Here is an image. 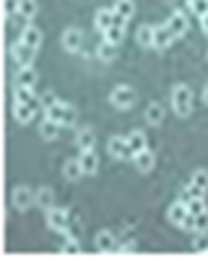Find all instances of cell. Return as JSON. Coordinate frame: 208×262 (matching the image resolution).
<instances>
[{
    "mask_svg": "<svg viewBox=\"0 0 208 262\" xmlns=\"http://www.w3.org/2000/svg\"><path fill=\"white\" fill-rule=\"evenodd\" d=\"M167 24H169V29H172V31H175V36H185V34H188V29H190L188 16H185V13H180V11L172 13V18H169Z\"/></svg>",
    "mask_w": 208,
    "mask_h": 262,
    "instance_id": "cell-12",
    "label": "cell"
},
{
    "mask_svg": "<svg viewBox=\"0 0 208 262\" xmlns=\"http://www.w3.org/2000/svg\"><path fill=\"white\" fill-rule=\"evenodd\" d=\"M193 184H198V187H203V190H208V171H205V169H198V171L193 174Z\"/></svg>",
    "mask_w": 208,
    "mask_h": 262,
    "instance_id": "cell-35",
    "label": "cell"
},
{
    "mask_svg": "<svg viewBox=\"0 0 208 262\" xmlns=\"http://www.w3.org/2000/svg\"><path fill=\"white\" fill-rule=\"evenodd\" d=\"M86 171H84V166H81V159H68L65 164H63V177L65 179H71V182H76V179H81Z\"/></svg>",
    "mask_w": 208,
    "mask_h": 262,
    "instance_id": "cell-11",
    "label": "cell"
},
{
    "mask_svg": "<svg viewBox=\"0 0 208 262\" xmlns=\"http://www.w3.org/2000/svg\"><path fill=\"white\" fill-rule=\"evenodd\" d=\"M185 215H188V203H175V205H169V210H167V218H169V223H175V226H180V223L185 221Z\"/></svg>",
    "mask_w": 208,
    "mask_h": 262,
    "instance_id": "cell-18",
    "label": "cell"
},
{
    "mask_svg": "<svg viewBox=\"0 0 208 262\" xmlns=\"http://www.w3.org/2000/svg\"><path fill=\"white\" fill-rule=\"evenodd\" d=\"M133 164H135V169L138 171H151L154 169V164H156V159H154V154L149 151V148H143V151H138L135 156H133Z\"/></svg>",
    "mask_w": 208,
    "mask_h": 262,
    "instance_id": "cell-9",
    "label": "cell"
},
{
    "mask_svg": "<svg viewBox=\"0 0 208 262\" xmlns=\"http://www.w3.org/2000/svg\"><path fill=\"white\" fill-rule=\"evenodd\" d=\"M180 229H185V231H195V215H193V213L185 215V221L180 223Z\"/></svg>",
    "mask_w": 208,
    "mask_h": 262,
    "instance_id": "cell-39",
    "label": "cell"
},
{
    "mask_svg": "<svg viewBox=\"0 0 208 262\" xmlns=\"http://www.w3.org/2000/svg\"><path fill=\"white\" fill-rule=\"evenodd\" d=\"M11 57H13V62H16L18 68H26V65L34 62V57H37V50L18 39V42H13V47H11Z\"/></svg>",
    "mask_w": 208,
    "mask_h": 262,
    "instance_id": "cell-2",
    "label": "cell"
},
{
    "mask_svg": "<svg viewBox=\"0 0 208 262\" xmlns=\"http://www.w3.org/2000/svg\"><path fill=\"white\" fill-rule=\"evenodd\" d=\"M63 112H65V101H55L52 106L45 109V117H47V120H55V122L63 125Z\"/></svg>",
    "mask_w": 208,
    "mask_h": 262,
    "instance_id": "cell-27",
    "label": "cell"
},
{
    "mask_svg": "<svg viewBox=\"0 0 208 262\" xmlns=\"http://www.w3.org/2000/svg\"><path fill=\"white\" fill-rule=\"evenodd\" d=\"M63 252H65V254H78V252H81V247H78V242H76V239H68V242L63 244Z\"/></svg>",
    "mask_w": 208,
    "mask_h": 262,
    "instance_id": "cell-37",
    "label": "cell"
},
{
    "mask_svg": "<svg viewBox=\"0 0 208 262\" xmlns=\"http://www.w3.org/2000/svg\"><path fill=\"white\" fill-rule=\"evenodd\" d=\"M52 200H55V195H52L50 187H39V192H37V205L50 210V208H52Z\"/></svg>",
    "mask_w": 208,
    "mask_h": 262,
    "instance_id": "cell-29",
    "label": "cell"
},
{
    "mask_svg": "<svg viewBox=\"0 0 208 262\" xmlns=\"http://www.w3.org/2000/svg\"><path fill=\"white\" fill-rule=\"evenodd\" d=\"M96 57H99L101 62H112V60L117 57V45H112V42H107V39H101V42L96 45Z\"/></svg>",
    "mask_w": 208,
    "mask_h": 262,
    "instance_id": "cell-14",
    "label": "cell"
},
{
    "mask_svg": "<svg viewBox=\"0 0 208 262\" xmlns=\"http://www.w3.org/2000/svg\"><path fill=\"white\" fill-rule=\"evenodd\" d=\"M190 11L195 13V16H205L208 13V0H193V3H190Z\"/></svg>",
    "mask_w": 208,
    "mask_h": 262,
    "instance_id": "cell-34",
    "label": "cell"
},
{
    "mask_svg": "<svg viewBox=\"0 0 208 262\" xmlns=\"http://www.w3.org/2000/svg\"><path fill=\"white\" fill-rule=\"evenodd\" d=\"M195 231H208V210L195 215Z\"/></svg>",
    "mask_w": 208,
    "mask_h": 262,
    "instance_id": "cell-36",
    "label": "cell"
},
{
    "mask_svg": "<svg viewBox=\"0 0 208 262\" xmlns=\"http://www.w3.org/2000/svg\"><path fill=\"white\" fill-rule=\"evenodd\" d=\"M188 192H190V198H203V195H205L203 187H198V184H193V182H190V187H188Z\"/></svg>",
    "mask_w": 208,
    "mask_h": 262,
    "instance_id": "cell-40",
    "label": "cell"
},
{
    "mask_svg": "<svg viewBox=\"0 0 208 262\" xmlns=\"http://www.w3.org/2000/svg\"><path fill=\"white\" fill-rule=\"evenodd\" d=\"M110 104L115 109H130L135 104V91L130 86H117L112 94H110Z\"/></svg>",
    "mask_w": 208,
    "mask_h": 262,
    "instance_id": "cell-3",
    "label": "cell"
},
{
    "mask_svg": "<svg viewBox=\"0 0 208 262\" xmlns=\"http://www.w3.org/2000/svg\"><path fill=\"white\" fill-rule=\"evenodd\" d=\"M193 249L195 252H208V234L205 231H198V236L193 242Z\"/></svg>",
    "mask_w": 208,
    "mask_h": 262,
    "instance_id": "cell-33",
    "label": "cell"
},
{
    "mask_svg": "<svg viewBox=\"0 0 208 262\" xmlns=\"http://www.w3.org/2000/svg\"><path fill=\"white\" fill-rule=\"evenodd\" d=\"M154 29L156 26H149V24H143L141 29H138V45L141 47H154Z\"/></svg>",
    "mask_w": 208,
    "mask_h": 262,
    "instance_id": "cell-26",
    "label": "cell"
},
{
    "mask_svg": "<svg viewBox=\"0 0 208 262\" xmlns=\"http://www.w3.org/2000/svg\"><path fill=\"white\" fill-rule=\"evenodd\" d=\"M39 135H42L45 140H55V138L60 135V122L45 117V122H42V127H39Z\"/></svg>",
    "mask_w": 208,
    "mask_h": 262,
    "instance_id": "cell-24",
    "label": "cell"
},
{
    "mask_svg": "<svg viewBox=\"0 0 208 262\" xmlns=\"http://www.w3.org/2000/svg\"><path fill=\"white\" fill-rule=\"evenodd\" d=\"M143 117H146L149 125H161V122H164V106H161L159 101H151V104L146 106V115H143Z\"/></svg>",
    "mask_w": 208,
    "mask_h": 262,
    "instance_id": "cell-20",
    "label": "cell"
},
{
    "mask_svg": "<svg viewBox=\"0 0 208 262\" xmlns=\"http://www.w3.org/2000/svg\"><path fill=\"white\" fill-rule=\"evenodd\" d=\"M175 39H177V36H175V31L169 29V24H164V26H156V29H154V47H156V50H167Z\"/></svg>",
    "mask_w": 208,
    "mask_h": 262,
    "instance_id": "cell-4",
    "label": "cell"
},
{
    "mask_svg": "<svg viewBox=\"0 0 208 262\" xmlns=\"http://www.w3.org/2000/svg\"><path fill=\"white\" fill-rule=\"evenodd\" d=\"M107 151H110V154H112L115 159H133L128 140H125V138H120V135L110 138V143H107Z\"/></svg>",
    "mask_w": 208,
    "mask_h": 262,
    "instance_id": "cell-5",
    "label": "cell"
},
{
    "mask_svg": "<svg viewBox=\"0 0 208 262\" xmlns=\"http://www.w3.org/2000/svg\"><path fill=\"white\" fill-rule=\"evenodd\" d=\"M200 26H203V31H205V34H208V13H205V16H203V18H200Z\"/></svg>",
    "mask_w": 208,
    "mask_h": 262,
    "instance_id": "cell-42",
    "label": "cell"
},
{
    "mask_svg": "<svg viewBox=\"0 0 208 262\" xmlns=\"http://www.w3.org/2000/svg\"><path fill=\"white\" fill-rule=\"evenodd\" d=\"M47 226L55 231H63L68 226V210L65 208H50L47 210Z\"/></svg>",
    "mask_w": 208,
    "mask_h": 262,
    "instance_id": "cell-6",
    "label": "cell"
},
{
    "mask_svg": "<svg viewBox=\"0 0 208 262\" xmlns=\"http://www.w3.org/2000/svg\"><path fill=\"white\" fill-rule=\"evenodd\" d=\"M125 24H128V18H122V16L115 13V24H112V26H125Z\"/></svg>",
    "mask_w": 208,
    "mask_h": 262,
    "instance_id": "cell-41",
    "label": "cell"
},
{
    "mask_svg": "<svg viewBox=\"0 0 208 262\" xmlns=\"http://www.w3.org/2000/svg\"><path fill=\"white\" fill-rule=\"evenodd\" d=\"M128 145H130V154L135 156L138 151H143V148H146V135H143L141 130L130 133V138H128Z\"/></svg>",
    "mask_w": 208,
    "mask_h": 262,
    "instance_id": "cell-25",
    "label": "cell"
},
{
    "mask_svg": "<svg viewBox=\"0 0 208 262\" xmlns=\"http://www.w3.org/2000/svg\"><path fill=\"white\" fill-rule=\"evenodd\" d=\"M31 200H37V195H31V190L29 187H16L13 190V208H18V210H26L29 205H31Z\"/></svg>",
    "mask_w": 208,
    "mask_h": 262,
    "instance_id": "cell-8",
    "label": "cell"
},
{
    "mask_svg": "<svg viewBox=\"0 0 208 262\" xmlns=\"http://www.w3.org/2000/svg\"><path fill=\"white\" fill-rule=\"evenodd\" d=\"M104 39L112 42V45H120L125 39V26H110L107 31H104Z\"/></svg>",
    "mask_w": 208,
    "mask_h": 262,
    "instance_id": "cell-28",
    "label": "cell"
},
{
    "mask_svg": "<svg viewBox=\"0 0 208 262\" xmlns=\"http://www.w3.org/2000/svg\"><path fill=\"white\" fill-rule=\"evenodd\" d=\"M112 24H115V11H112V8H99V11H96V16H94V26H96V31L104 34Z\"/></svg>",
    "mask_w": 208,
    "mask_h": 262,
    "instance_id": "cell-10",
    "label": "cell"
},
{
    "mask_svg": "<svg viewBox=\"0 0 208 262\" xmlns=\"http://www.w3.org/2000/svg\"><path fill=\"white\" fill-rule=\"evenodd\" d=\"M175 3H177V6H190L193 0H175Z\"/></svg>",
    "mask_w": 208,
    "mask_h": 262,
    "instance_id": "cell-43",
    "label": "cell"
},
{
    "mask_svg": "<svg viewBox=\"0 0 208 262\" xmlns=\"http://www.w3.org/2000/svg\"><path fill=\"white\" fill-rule=\"evenodd\" d=\"M21 11V0H6V13L8 16H18Z\"/></svg>",
    "mask_w": 208,
    "mask_h": 262,
    "instance_id": "cell-38",
    "label": "cell"
},
{
    "mask_svg": "<svg viewBox=\"0 0 208 262\" xmlns=\"http://www.w3.org/2000/svg\"><path fill=\"white\" fill-rule=\"evenodd\" d=\"M13 101H24V104H31L34 109L39 106V104H37V99H34V91H31L29 86H16V89H13Z\"/></svg>",
    "mask_w": 208,
    "mask_h": 262,
    "instance_id": "cell-22",
    "label": "cell"
},
{
    "mask_svg": "<svg viewBox=\"0 0 208 262\" xmlns=\"http://www.w3.org/2000/svg\"><path fill=\"white\" fill-rule=\"evenodd\" d=\"M78 120V112L73 104H65V112H63V127H73Z\"/></svg>",
    "mask_w": 208,
    "mask_h": 262,
    "instance_id": "cell-31",
    "label": "cell"
},
{
    "mask_svg": "<svg viewBox=\"0 0 208 262\" xmlns=\"http://www.w3.org/2000/svg\"><path fill=\"white\" fill-rule=\"evenodd\" d=\"M203 210H205V200H203V198H190V203H188V213L198 215V213H203Z\"/></svg>",
    "mask_w": 208,
    "mask_h": 262,
    "instance_id": "cell-32",
    "label": "cell"
},
{
    "mask_svg": "<svg viewBox=\"0 0 208 262\" xmlns=\"http://www.w3.org/2000/svg\"><path fill=\"white\" fill-rule=\"evenodd\" d=\"M94 143H96V135H94L91 127H81V130L76 133V145L81 148V151H91Z\"/></svg>",
    "mask_w": 208,
    "mask_h": 262,
    "instance_id": "cell-15",
    "label": "cell"
},
{
    "mask_svg": "<svg viewBox=\"0 0 208 262\" xmlns=\"http://www.w3.org/2000/svg\"><path fill=\"white\" fill-rule=\"evenodd\" d=\"M81 45H84V34H81L78 29H68V31H63V47H65L68 52H78Z\"/></svg>",
    "mask_w": 208,
    "mask_h": 262,
    "instance_id": "cell-7",
    "label": "cell"
},
{
    "mask_svg": "<svg viewBox=\"0 0 208 262\" xmlns=\"http://www.w3.org/2000/svg\"><path fill=\"white\" fill-rule=\"evenodd\" d=\"M21 42H26V45L34 47V50H39V47H42V31H39L37 26H26V29L21 31Z\"/></svg>",
    "mask_w": 208,
    "mask_h": 262,
    "instance_id": "cell-17",
    "label": "cell"
},
{
    "mask_svg": "<svg viewBox=\"0 0 208 262\" xmlns=\"http://www.w3.org/2000/svg\"><path fill=\"white\" fill-rule=\"evenodd\" d=\"M203 101H205V104H208V86H205V89H203Z\"/></svg>",
    "mask_w": 208,
    "mask_h": 262,
    "instance_id": "cell-44",
    "label": "cell"
},
{
    "mask_svg": "<svg viewBox=\"0 0 208 262\" xmlns=\"http://www.w3.org/2000/svg\"><path fill=\"white\" fill-rule=\"evenodd\" d=\"M112 11L117 13V16H122V18H133V13H135V3L133 0H115V6H112Z\"/></svg>",
    "mask_w": 208,
    "mask_h": 262,
    "instance_id": "cell-23",
    "label": "cell"
},
{
    "mask_svg": "<svg viewBox=\"0 0 208 262\" xmlns=\"http://www.w3.org/2000/svg\"><path fill=\"white\" fill-rule=\"evenodd\" d=\"M94 244H96V249H99V252H115V249H117L112 231H99V234H96V239H94Z\"/></svg>",
    "mask_w": 208,
    "mask_h": 262,
    "instance_id": "cell-19",
    "label": "cell"
},
{
    "mask_svg": "<svg viewBox=\"0 0 208 262\" xmlns=\"http://www.w3.org/2000/svg\"><path fill=\"white\" fill-rule=\"evenodd\" d=\"M37 11H39L37 0H21V11H18L21 18H34V16H37Z\"/></svg>",
    "mask_w": 208,
    "mask_h": 262,
    "instance_id": "cell-30",
    "label": "cell"
},
{
    "mask_svg": "<svg viewBox=\"0 0 208 262\" xmlns=\"http://www.w3.org/2000/svg\"><path fill=\"white\" fill-rule=\"evenodd\" d=\"M34 112H37V109H34L31 104H24V101H13V117H16V122H21V125L31 122Z\"/></svg>",
    "mask_w": 208,
    "mask_h": 262,
    "instance_id": "cell-13",
    "label": "cell"
},
{
    "mask_svg": "<svg viewBox=\"0 0 208 262\" xmlns=\"http://www.w3.org/2000/svg\"><path fill=\"white\" fill-rule=\"evenodd\" d=\"M81 166H84V171L86 174H96V169H99V156L94 154V148L91 151H81Z\"/></svg>",
    "mask_w": 208,
    "mask_h": 262,
    "instance_id": "cell-21",
    "label": "cell"
},
{
    "mask_svg": "<svg viewBox=\"0 0 208 262\" xmlns=\"http://www.w3.org/2000/svg\"><path fill=\"white\" fill-rule=\"evenodd\" d=\"M172 106H175V112L180 117L190 115L193 112V91H190V86H185V83L175 86V91H172Z\"/></svg>",
    "mask_w": 208,
    "mask_h": 262,
    "instance_id": "cell-1",
    "label": "cell"
},
{
    "mask_svg": "<svg viewBox=\"0 0 208 262\" xmlns=\"http://www.w3.org/2000/svg\"><path fill=\"white\" fill-rule=\"evenodd\" d=\"M34 83H37V70H34L31 65L18 68V73H16V86H29V89H34Z\"/></svg>",
    "mask_w": 208,
    "mask_h": 262,
    "instance_id": "cell-16",
    "label": "cell"
}]
</instances>
